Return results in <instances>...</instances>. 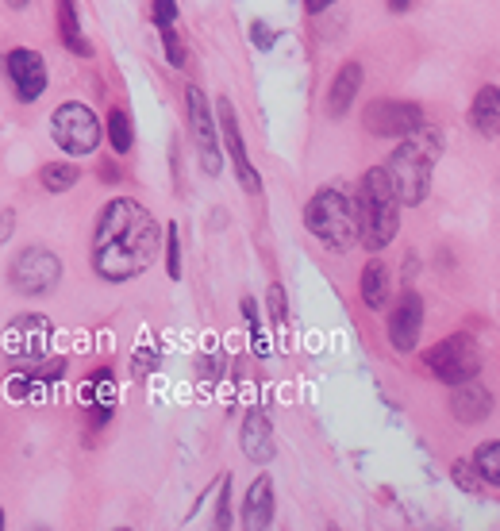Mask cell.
Returning a JSON list of instances; mask_svg holds the SVG:
<instances>
[{
	"label": "cell",
	"instance_id": "6da1fadb",
	"mask_svg": "<svg viewBox=\"0 0 500 531\" xmlns=\"http://www.w3.org/2000/svg\"><path fill=\"white\" fill-rule=\"evenodd\" d=\"M162 247V228L147 208L131 197L104 204L93 231V270L104 281H131L147 274Z\"/></svg>",
	"mask_w": 500,
	"mask_h": 531
},
{
	"label": "cell",
	"instance_id": "7a4b0ae2",
	"mask_svg": "<svg viewBox=\"0 0 500 531\" xmlns=\"http://www.w3.org/2000/svg\"><path fill=\"white\" fill-rule=\"evenodd\" d=\"M358 239L366 251H381L397 239L400 231V197L393 189V181L385 174V166L366 170L362 185H358Z\"/></svg>",
	"mask_w": 500,
	"mask_h": 531
},
{
	"label": "cell",
	"instance_id": "3957f363",
	"mask_svg": "<svg viewBox=\"0 0 500 531\" xmlns=\"http://www.w3.org/2000/svg\"><path fill=\"white\" fill-rule=\"evenodd\" d=\"M304 228L331 251H350L358 243V216L354 204L339 189H320L304 208Z\"/></svg>",
	"mask_w": 500,
	"mask_h": 531
},
{
	"label": "cell",
	"instance_id": "277c9868",
	"mask_svg": "<svg viewBox=\"0 0 500 531\" xmlns=\"http://www.w3.org/2000/svg\"><path fill=\"white\" fill-rule=\"evenodd\" d=\"M431 166H435V143H424V139H408L400 143L397 151L389 154L385 162V174L397 189L400 204H424L427 193H431Z\"/></svg>",
	"mask_w": 500,
	"mask_h": 531
},
{
	"label": "cell",
	"instance_id": "5b68a950",
	"mask_svg": "<svg viewBox=\"0 0 500 531\" xmlns=\"http://www.w3.org/2000/svg\"><path fill=\"white\" fill-rule=\"evenodd\" d=\"M50 135H54V143L66 154L85 158V154H93L100 147L97 112H93L89 104H77V101L62 104V108L50 116Z\"/></svg>",
	"mask_w": 500,
	"mask_h": 531
},
{
	"label": "cell",
	"instance_id": "8992f818",
	"mask_svg": "<svg viewBox=\"0 0 500 531\" xmlns=\"http://www.w3.org/2000/svg\"><path fill=\"white\" fill-rule=\"evenodd\" d=\"M424 362L427 370L439 381H447V385H462V381L481 374V351H477V343L470 335H450V339H443L439 347H431L424 354Z\"/></svg>",
	"mask_w": 500,
	"mask_h": 531
},
{
	"label": "cell",
	"instance_id": "52a82bcc",
	"mask_svg": "<svg viewBox=\"0 0 500 531\" xmlns=\"http://www.w3.org/2000/svg\"><path fill=\"white\" fill-rule=\"evenodd\" d=\"M362 124H366V131L377 135V139H408V135H420V131H424L427 116H424V108H416V104L381 97V101L366 104Z\"/></svg>",
	"mask_w": 500,
	"mask_h": 531
},
{
	"label": "cell",
	"instance_id": "ba28073f",
	"mask_svg": "<svg viewBox=\"0 0 500 531\" xmlns=\"http://www.w3.org/2000/svg\"><path fill=\"white\" fill-rule=\"evenodd\" d=\"M8 278H12V289L16 293H27V297H43L50 293L58 278H62V262H58V254L47 251V247H27L12 258V270H8Z\"/></svg>",
	"mask_w": 500,
	"mask_h": 531
},
{
	"label": "cell",
	"instance_id": "9c48e42d",
	"mask_svg": "<svg viewBox=\"0 0 500 531\" xmlns=\"http://www.w3.org/2000/svg\"><path fill=\"white\" fill-rule=\"evenodd\" d=\"M185 112H189V131H193V143L200 151V170L208 177H216L220 174V127L212 120L208 97L200 93L197 85L185 89Z\"/></svg>",
	"mask_w": 500,
	"mask_h": 531
},
{
	"label": "cell",
	"instance_id": "30bf717a",
	"mask_svg": "<svg viewBox=\"0 0 500 531\" xmlns=\"http://www.w3.org/2000/svg\"><path fill=\"white\" fill-rule=\"evenodd\" d=\"M50 339H54V328H50L47 316H20L4 328V354L12 362H39L47 358Z\"/></svg>",
	"mask_w": 500,
	"mask_h": 531
},
{
	"label": "cell",
	"instance_id": "8fae6325",
	"mask_svg": "<svg viewBox=\"0 0 500 531\" xmlns=\"http://www.w3.org/2000/svg\"><path fill=\"white\" fill-rule=\"evenodd\" d=\"M216 116H220V124L216 127H220V135H224L227 154H231V162H235V174H239V181H243V189H247V193H258V189H262V177H258V170L250 166L247 143H243V131H239V116H235V108H231L227 97L216 101Z\"/></svg>",
	"mask_w": 500,
	"mask_h": 531
},
{
	"label": "cell",
	"instance_id": "7c38bea8",
	"mask_svg": "<svg viewBox=\"0 0 500 531\" xmlns=\"http://www.w3.org/2000/svg\"><path fill=\"white\" fill-rule=\"evenodd\" d=\"M4 70L12 77V89H16V97L24 104L39 101L43 97V89H47V66H43V54L39 51H12L4 58Z\"/></svg>",
	"mask_w": 500,
	"mask_h": 531
},
{
	"label": "cell",
	"instance_id": "4fadbf2b",
	"mask_svg": "<svg viewBox=\"0 0 500 531\" xmlns=\"http://www.w3.org/2000/svg\"><path fill=\"white\" fill-rule=\"evenodd\" d=\"M420 331H424V297L408 289L397 301V308H393V316H389V343H393L400 354H408L416 347Z\"/></svg>",
	"mask_w": 500,
	"mask_h": 531
},
{
	"label": "cell",
	"instance_id": "5bb4252c",
	"mask_svg": "<svg viewBox=\"0 0 500 531\" xmlns=\"http://www.w3.org/2000/svg\"><path fill=\"white\" fill-rule=\"evenodd\" d=\"M243 451L258 466H266L274 458V424H270V416H266L262 405L250 408L247 420H243Z\"/></svg>",
	"mask_w": 500,
	"mask_h": 531
},
{
	"label": "cell",
	"instance_id": "9a60e30c",
	"mask_svg": "<svg viewBox=\"0 0 500 531\" xmlns=\"http://www.w3.org/2000/svg\"><path fill=\"white\" fill-rule=\"evenodd\" d=\"M450 412H454V420H462V424H481L485 416H493V393H489L485 385H477L474 378L462 381V385L454 389V397H450Z\"/></svg>",
	"mask_w": 500,
	"mask_h": 531
},
{
	"label": "cell",
	"instance_id": "2e32d148",
	"mask_svg": "<svg viewBox=\"0 0 500 531\" xmlns=\"http://www.w3.org/2000/svg\"><path fill=\"white\" fill-rule=\"evenodd\" d=\"M362 62H343V70L335 74V81H331V89H327V116L331 120H343L350 112V104H354V97L362 93Z\"/></svg>",
	"mask_w": 500,
	"mask_h": 531
},
{
	"label": "cell",
	"instance_id": "e0dca14e",
	"mask_svg": "<svg viewBox=\"0 0 500 531\" xmlns=\"http://www.w3.org/2000/svg\"><path fill=\"white\" fill-rule=\"evenodd\" d=\"M81 401L93 412V424L104 428L112 420V412H116V381H112V370H97L93 381L81 389Z\"/></svg>",
	"mask_w": 500,
	"mask_h": 531
},
{
	"label": "cell",
	"instance_id": "ac0fdd59",
	"mask_svg": "<svg viewBox=\"0 0 500 531\" xmlns=\"http://www.w3.org/2000/svg\"><path fill=\"white\" fill-rule=\"evenodd\" d=\"M243 524L250 531H262L274 524V481L266 478H254V485L247 489V501H243Z\"/></svg>",
	"mask_w": 500,
	"mask_h": 531
},
{
	"label": "cell",
	"instance_id": "d6986e66",
	"mask_svg": "<svg viewBox=\"0 0 500 531\" xmlns=\"http://www.w3.org/2000/svg\"><path fill=\"white\" fill-rule=\"evenodd\" d=\"M470 124H474L477 135H485V139H497V127H500V93H497V85H485V89L477 93L474 112H470Z\"/></svg>",
	"mask_w": 500,
	"mask_h": 531
},
{
	"label": "cell",
	"instance_id": "ffe728a7",
	"mask_svg": "<svg viewBox=\"0 0 500 531\" xmlns=\"http://www.w3.org/2000/svg\"><path fill=\"white\" fill-rule=\"evenodd\" d=\"M389 289H393V281H389V266L374 258V262L362 270V301H366V308L385 312V308H389Z\"/></svg>",
	"mask_w": 500,
	"mask_h": 531
},
{
	"label": "cell",
	"instance_id": "44dd1931",
	"mask_svg": "<svg viewBox=\"0 0 500 531\" xmlns=\"http://www.w3.org/2000/svg\"><path fill=\"white\" fill-rule=\"evenodd\" d=\"M58 35H62L66 51H74L77 58H89V54H93V47H89L85 35H81V24H77L74 0H58Z\"/></svg>",
	"mask_w": 500,
	"mask_h": 531
},
{
	"label": "cell",
	"instance_id": "7402d4cb",
	"mask_svg": "<svg viewBox=\"0 0 500 531\" xmlns=\"http://www.w3.org/2000/svg\"><path fill=\"white\" fill-rule=\"evenodd\" d=\"M470 462L477 466V474L485 478V485H489V489H497L500 485V443L497 439L481 443V447H477V455L470 458Z\"/></svg>",
	"mask_w": 500,
	"mask_h": 531
},
{
	"label": "cell",
	"instance_id": "603a6c76",
	"mask_svg": "<svg viewBox=\"0 0 500 531\" xmlns=\"http://www.w3.org/2000/svg\"><path fill=\"white\" fill-rule=\"evenodd\" d=\"M108 143H112V151L116 154H127L131 151V143H135L131 116H127L124 108H112V112H108Z\"/></svg>",
	"mask_w": 500,
	"mask_h": 531
},
{
	"label": "cell",
	"instance_id": "cb8c5ba5",
	"mask_svg": "<svg viewBox=\"0 0 500 531\" xmlns=\"http://www.w3.org/2000/svg\"><path fill=\"white\" fill-rule=\"evenodd\" d=\"M450 478H454V485H458L462 493H470V497L485 493V478L477 474V466L470 462V458H454V466H450Z\"/></svg>",
	"mask_w": 500,
	"mask_h": 531
},
{
	"label": "cell",
	"instance_id": "d4e9b609",
	"mask_svg": "<svg viewBox=\"0 0 500 531\" xmlns=\"http://www.w3.org/2000/svg\"><path fill=\"white\" fill-rule=\"evenodd\" d=\"M43 185H47L50 193H66V189H74L77 185V166H66V162H50V166H43Z\"/></svg>",
	"mask_w": 500,
	"mask_h": 531
},
{
	"label": "cell",
	"instance_id": "484cf974",
	"mask_svg": "<svg viewBox=\"0 0 500 531\" xmlns=\"http://www.w3.org/2000/svg\"><path fill=\"white\" fill-rule=\"evenodd\" d=\"M154 370H158V347H154V343H143V347L135 351V362H131V374H135V378H139V381H147L150 374H154Z\"/></svg>",
	"mask_w": 500,
	"mask_h": 531
},
{
	"label": "cell",
	"instance_id": "4316f807",
	"mask_svg": "<svg viewBox=\"0 0 500 531\" xmlns=\"http://www.w3.org/2000/svg\"><path fill=\"white\" fill-rule=\"evenodd\" d=\"M158 35H162V43H166V58H170V66L185 70V43H181V35H177V24L162 27Z\"/></svg>",
	"mask_w": 500,
	"mask_h": 531
},
{
	"label": "cell",
	"instance_id": "83f0119b",
	"mask_svg": "<svg viewBox=\"0 0 500 531\" xmlns=\"http://www.w3.org/2000/svg\"><path fill=\"white\" fill-rule=\"evenodd\" d=\"M266 308H270V320H274L277 328H285V324H289V304H285V289H281V285H270V293H266Z\"/></svg>",
	"mask_w": 500,
	"mask_h": 531
},
{
	"label": "cell",
	"instance_id": "f1b7e54d",
	"mask_svg": "<svg viewBox=\"0 0 500 531\" xmlns=\"http://www.w3.org/2000/svg\"><path fill=\"white\" fill-rule=\"evenodd\" d=\"M166 270H170V278H181V239H177V224L166 228Z\"/></svg>",
	"mask_w": 500,
	"mask_h": 531
},
{
	"label": "cell",
	"instance_id": "f546056e",
	"mask_svg": "<svg viewBox=\"0 0 500 531\" xmlns=\"http://www.w3.org/2000/svg\"><path fill=\"white\" fill-rule=\"evenodd\" d=\"M150 20H154L158 31H162V27H174L177 24V4L174 0H154V4H150Z\"/></svg>",
	"mask_w": 500,
	"mask_h": 531
},
{
	"label": "cell",
	"instance_id": "4dcf8cb0",
	"mask_svg": "<svg viewBox=\"0 0 500 531\" xmlns=\"http://www.w3.org/2000/svg\"><path fill=\"white\" fill-rule=\"evenodd\" d=\"M220 366H224V358H220V347H212L208 354H200V362H197V370H200V378H204V381H216V378H220Z\"/></svg>",
	"mask_w": 500,
	"mask_h": 531
},
{
	"label": "cell",
	"instance_id": "1f68e13d",
	"mask_svg": "<svg viewBox=\"0 0 500 531\" xmlns=\"http://www.w3.org/2000/svg\"><path fill=\"white\" fill-rule=\"evenodd\" d=\"M250 35H254V47H258V51H270L277 43V31L266 24V20H254V24H250Z\"/></svg>",
	"mask_w": 500,
	"mask_h": 531
},
{
	"label": "cell",
	"instance_id": "d6a6232c",
	"mask_svg": "<svg viewBox=\"0 0 500 531\" xmlns=\"http://www.w3.org/2000/svg\"><path fill=\"white\" fill-rule=\"evenodd\" d=\"M216 528H231V485L224 481V497H220V512H216Z\"/></svg>",
	"mask_w": 500,
	"mask_h": 531
},
{
	"label": "cell",
	"instance_id": "836d02e7",
	"mask_svg": "<svg viewBox=\"0 0 500 531\" xmlns=\"http://www.w3.org/2000/svg\"><path fill=\"white\" fill-rule=\"evenodd\" d=\"M250 339H254V354H258V358H266V354H270V339H266L262 324H250Z\"/></svg>",
	"mask_w": 500,
	"mask_h": 531
},
{
	"label": "cell",
	"instance_id": "e575fe53",
	"mask_svg": "<svg viewBox=\"0 0 500 531\" xmlns=\"http://www.w3.org/2000/svg\"><path fill=\"white\" fill-rule=\"evenodd\" d=\"M8 235H12V212L0 216V239H8Z\"/></svg>",
	"mask_w": 500,
	"mask_h": 531
},
{
	"label": "cell",
	"instance_id": "d590c367",
	"mask_svg": "<svg viewBox=\"0 0 500 531\" xmlns=\"http://www.w3.org/2000/svg\"><path fill=\"white\" fill-rule=\"evenodd\" d=\"M308 4V12H324L327 4H335V0H304Z\"/></svg>",
	"mask_w": 500,
	"mask_h": 531
},
{
	"label": "cell",
	"instance_id": "8d00e7d4",
	"mask_svg": "<svg viewBox=\"0 0 500 531\" xmlns=\"http://www.w3.org/2000/svg\"><path fill=\"white\" fill-rule=\"evenodd\" d=\"M412 8V0H389V12H408Z\"/></svg>",
	"mask_w": 500,
	"mask_h": 531
},
{
	"label": "cell",
	"instance_id": "74e56055",
	"mask_svg": "<svg viewBox=\"0 0 500 531\" xmlns=\"http://www.w3.org/2000/svg\"><path fill=\"white\" fill-rule=\"evenodd\" d=\"M8 4H12V8H27V4H31V0H8Z\"/></svg>",
	"mask_w": 500,
	"mask_h": 531
},
{
	"label": "cell",
	"instance_id": "f35d334b",
	"mask_svg": "<svg viewBox=\"0 0 500 531\" xmlns=\"http://www.w3.org/2000/svg\"><path fill=\"white\" fill-rule=\"evenodd\" d=\"M0 528H4V508H0Z\"/></svg>",
	"mask_w": 500,
	"mask_h": 531
}]
</instances>
